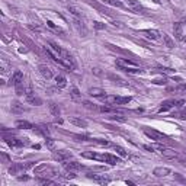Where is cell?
<instances>
[{
	"mask_svg": "<svg viewBox=\"0 0 186 186\" xmlns=\"http://www.w3.org/2000/svg\"><path fill=\"white\" fill-rule=\"evenodd\" d=\"M144 134H146L148 138L154 140V141H157V143H161V141H166L167 137L164 134L159 133V131H156V129H144Z\"/></svg>",
	"mask_w": 186,
	"mask_h": 186,
	"instance_id": "obj_1",
	"label": "cell"
},
{
	"mask_svg": "<svg viewBox=\"0 0 186 186\" xmlns=\"http://www.w3.org/2000/svg\"><path fill=\"white\" fill-rule=\"evenodd\" d=\"M131 96H112V98H106V100L112 105H126L131 102Z\"/></svg>",
	"mask_w": 186,
	"mask_h": 186,
	"instance_id": "obj_2",
	"label": "cell"
},
{
	"mask_svg": "<svg viewBox=\"0 0 186 186\" xmlns=\"http://www.w3.org/2000/svg\"><path fill=\"white\" fill-rule=\"evenodd\" d=\"M126 6L135 13H144V7L141 6L137 0H126Z\"/></svg>",
	"mask_w": 186,
	"mask_h": 186,
	"instance_id": "obj_3",
	"label": "cell"
},
{
	"mask_svg": "<svg viewBox=\"0 0 186 186\" xmlns=\"http://www.w3.org/2000/svg\"><path fill=\"white\" fill-rule=\"evenodd\" d=\"M63 164H64V169H66L67 172H77V170H81L83 166L80 164V163H76V161H63Z\"/></svg>",
	"mask_w": 186,
	"mask_h": 186,
	"instance_id": "obj_4",
	"label": "cell"
},
{
	"mask_svg": "<svg viewBox=\"0 0 186 186\" xmlns=\"http://www.w3.org/2000/svg\"><path fill=\"white\" fill-rule=\"evenodd\" d=\"M12 84L13 86H20V84H23V73L19 71V70H16L12 76Z\"/></svg>",
	"mask_w": 186,
	"mask_h": 186,
	"instance_id": "obj_5",
	"label": "cell"
},
{
	"mask_svg": "<svg viewBox=\"0 0 186 186\" xmlns=\"http://www.w3.org/2000/svg\"><path fill=\"white\" fill-rule=\"evenodd\" d=\"M176 106V100H173V99H169V100H164L163 103H161V106H160L159 109V112H167V111H170L172 108Z\"/></svg>",
	"mask_w": 186,
	"mask_h": 186,
	"instance_id": "obj_6",
	"label": "cell"
},
{
	"mask_svg": "<svg viewBox=\"0 0 186 186\" xmlns=\"http://www.w3.org/2000/svg\"><path fill=\"white\" fill-rule=\"evenodd\" d=\"M116 66L121 67L122 70H126V68H129V67H137V63H134L131 60H124V58H121V60H116Z\"/></svg>",
	"mask_w": 186,
	"mask_h": 186,
	"instance_id": "obj_7",
	"label": "cell"
},
{
	"mask_svg": "<svg viewBox=\"0 0 186 186\" xmlns=\"http://www.w3.org/2000/svg\"><path fill=\"white\" fill-rule=\"evenodd\" d=\"M103 161L108 163V164H111V166H115V164H119L121 163V159H118L113 154H103Z\"/></svg>",
	"mask_w": 186,
	"mask_h": 186,
	"instance_id": "obj_8",
	"label": "cell"
},
{
	"mask_svg": "<svg viewBox=\"0 0 186 186\" xmlns=\"http://www.w3.org/2000/svg\"><path fill=\"white\" fill-rule=\"evenodd\" d=\"M38 71H40V74L44 77V79H51L53 77V71L50 70V67H46V66H44V64H41L40 67H38Z\"/></svg>",
	"mask_w": 186,
	"mask_h": 186,
	"instance_id": "obj_9",
	"label": "cell"
},
{
	"mask_svg": "<svg viewBox=\"0 0 186 186\" xmlns=\"http://www.w3.org/2000/svg\"><path fill=\"white\" fill-rule=\"evenodd\" d=\"M87 177H89V179H93L95 182H98V183H100V185H108V183L111 182L108 177L102 176V174H87Z\"/></svg>",
	"mask_w": 186,
	"mask_h": 186,
	"instance_id": "obj_10",
	"label": "cell"
},
{
	"mask_svg": "<svg viewBox=\"0 0 186 186\" xmlns=\"http://www.w3.org/2000/svg\"><path fill=\"white\" fill-rule=\"evenodd\" d=\"M70 157H71V153L67 151V150L58 151V153H55V156H54V159L58 160V161H67V160H70Z\"/></svg>",
	"mask_w": 186,
	"mask_h": 186,
	"instance_id": "obj_11",
	"label": "cell"
},
{
	"mask_svg": "<svg viewBox=\"0 0 186 186\" xmlns=\"http://www.w3.org/2000/svg\"><path fill=\"white\" fill-rule=\"evenodd\" d=\"M89 95L95 96V98H105L106 92L103 89H100V87H92V89H89Z\"/></svg>",
	"mask_w": 186,
	"mask_h": 186,
	"instance_id": "obj_12",
	"label": "cell"
},
{
	"mask_svg": "<svg viewBox=\"0 0 186 186\" xmlns=\"http://www.w3.org/2000/svg\"><path fill=\"white\" fill-rule=\"evenodd\" d=\"M153 173L157 176V177H164V176H167V174H170L172 170H170L169 167H156Z\"/></svg>",
	"mask_w": 186,
	"mask_h": 186,
	"instance_id": "obj_13",
	"label": "cell"
},
{
	"mask_svg": "<svg viewBox=\"0 0 186 186\" xmlns=\"http://www.w3.org/2000/svg\"><path fill=\"white\" fill-rule=\"evenodd\" d=\"M70 124L79 126V128H86V126H87V121L81 119V118H77V116H73V118H70Z\"/></svg>",
	"mask_w": 186,
	"mask_h": 186,
	"instance_id": "obj_14",
	"label": "cell"
},
{
	"mask_svg": "<svg viewBox=\"0 0 186 186\" xmlns=\"http://www.w3.org/2000/svg\"><path fill=\"white\" fill-rule=\"evenodd\" d=\"M84 159H92V160H98V161H103V154H98V153H90V151H86V153L81 154Z\"/></svg>",
	"mask_w": 186,
	"mask_h": 186,
	"instance_id": "obj_15",
	"label": "cell"
},
{
	"mask_svg": "<svg viewBox=\"0 0 186 186\" xmlns=\"http://www.w3.org/2000/svg\"><path fill=\"white\" fill-rule=\"evenodd\" d=\"M6 143L10 147H22V146H25V144H26V141H23V140H19V138H7Z\"/></svg>",
	"mask_w": 186,
	"mask_h": 186,
	"instance_id": "obj_16",
	"label": "cell"
},
{
	"mask_svg": "<svg viewBox=\"0 0 186 186\" xmlns=\"http://www.w3.org/2000/svg\"><path fill=\"white\" fill-rule=\"evenodd\" d=\"M16 126L20 128V129H33V125L29 122V121H25V119H19L16 121Z\"/></svg>",
	"mask_w": 186,
	"mask_h": 186,
	"instance_id": "obj_17",
	"label": "cell"
},
{
	"mask_svg": "<svg viewBox=\"0 0 186 186\" xmlns=\"http://www.w3.org/2000/svg\"><path fill=\"white\" fill-rule=\"evenodd\" d=\"M31 166H32L31 163H28V164H15V166H12L10 169H9V172L18 173V172H20V170H26V169H29Z\"/></svg>",
	"mask_w": 186,
	"mask_h": 186,
	"instance_id": "obj_18",
	"label": "cell"
},
{
	"mask_svg": "<svg viewBox=\"0 0 186 186\" xmlns=\"http://www.w3.org/2000/svg\"><path fill=\"white\" fill-rule=\"evenodd\" d=\"M160 153L163 154L164 157H167V159H176V157H177V153H176L174 150H172V148H167V147L163 151H160Z\"/></svg>",
	"mask_w": 186,
	"mask_h": 186,
	"instance_id": "obj_19",
	"label": "cell"
},
{
	"mask_svg": "<svg viewBox=\"0 0 186 186\" xmlns=\"http://www.w3.org/2000/svg\"><path fill=\"white\" fill-rule=\"evenodd\" d=\"M55 84H57V87L63 89V87H66V86H67V79L64 77V76L58 74V76L55 77Z\"/></svg>",
	"mask_w": 186,
	"mask_h": 186,
	"instance_id": "obj_20",
	"label": "cell"
},
{
	"mask_svg": "<svg viewBox=\"0 0 186 186\" xmlns=\"http://www.w3.org/2000/svg\"><path fill=\"white\" fill-rule=\"evenodd\" d=\"M33 129H35L36 133L42 134L44 137H46V135L50 134V129H48V126H46V125H42V124H41V125H36V126H33Z\"/></svg>",
	"mask_w": 186,
	"mask_h": 186,
	"instance_id": "obj_21",
	"label": "cell"
},
{
	"mask_svg": "<svg viewBox=\"0 0 186 186\" xmlns=\"http://www.w3.org/2000/svg\"><path fill=\"white\" fill-rule=\"evenodd\" d=\"M161 38H163V42H164V45H166L167 48H173V46H174V41H173L169 35H166V33H161Z\"/></svg>",
	"mask_w": 186,
	"mask_h": 186,
	"instance_id": "obj_22",
	"label": "cell"
},
{
	"mask_svg": "<svg viewBox=\"0 0 186 186\" xmlns=\"http://www.w3.org/2000/svg\"><path fill=\"white\" fill-rule=\"evenodd\" d=\"M144 32H146L147 36L151 38V40H159L160 35H161V33H160L159 31H156V29H147V31H144Z\"/></svg>",
	"mask_w": 186,
	"mask_h": 186,
	"instance_id": "obj_23",
	"label": "cell"
},
{
	"mask_svg": "<svg viewBox=\"0 0 186 186\" xmlns=\"http://www.w3.org/2000/svg\"><path fill=\"white\" fill-rule=\"evenodd\" d=\"M68 12L71 15H74L76 18H81V10H80L79 7H76V6H68Z\"/></svg>",
	"mask_w": 186,
	"mask_h": 186,
	"instance_id": "obj_24",
	"label": "cell"
},
{
	"mask_svg": "<svg viewBox=\"0 0 186 186\" xmlns=\"http://www.w3.org/2000/svg\"><path fill=\"white\" fill-rule=\"evenodd\" d=\"M103 3L106 5H111V6H115V7H124V5L121 3L119 0H102Z\"/></svg>",
	"mask_w": 186,
	"mask_h": 186,
	"instance_id": "obj_25",
	"label": "cell"
},
{
	"mask_svg": "<svg viewBox=\"0 0 186 186\" xmlns=\"http://www.w3.org/2000/svg\"><path fill=\"white\" fill-rule=\"evenodd\" d=\"M113 150L116 151V154H119L121 157H126V154H128L125 148H124V147H121V146H115L113 147Z\"/></svg>",
	"mask_w": 186,
	"mask_h": 186,
	"instance_id": "obj_26",
	"label": "cell"
},
{
	"mask_svg": "<svg viewBox=\"0 0 186 186\" xmlns=\"http://www.w3.org/2000/svg\"><path fill=\"white\" fill-rule=\"evenodd\" d=\"M70 96H71L73 99H80L81 93L79 92V89H77V87H71V89H70Z\"/></svg>",
	"mask_w": 186,
	"mask_h": 186,
	"instance_id": "obj_27",
	"label": "cell"
},
{
	"mask_svg": "<svg viewBox=\"0 0 186 186\" xmlns=\"http://www.w3.org/2000/svg\"><path fill=\"white\" fill-rule=\"evenodd\" d=\"M48 45L51 46V50H53V51H55V53L58 54V55H61V51H63V48H60V45H57V44H55V42H53V41H50V42H48Z\"/></svg>",
	"mask_w": 186,
	"mask_h": 186,
	"instance_id": "obj_28",
	"label": "cell"
},
{
	"mask_svg": "<svg viewBox=\"0 0 186 186\" xmlns=\"http://www.w3.org/2000/svg\"><path fill=\"white\" fill-rule=\"evenodd\" d=\"M50 111H51V112H53V115H55V116H58V115H60L58 105H55L54 102H51V103H50Z\"/></svg>",
	"mask_w": 186,
	"mask_h": 186,
	"instance_id": "obj_29",
	"label": "cell"
},
{
	"mask_svg": "<svg viewBox=\"0 0 186 186\" xmlns=\"http://www.w3.org/2000/svg\"><path fill=\"white\" fill-rule=\"evenodd\" d=\"M96 144H99V146H105V147H108V146H111V143L109 141H106V140H100V138H96V140H93Z\"/></svg>",
	"mask_w": 186,
	"mask_h": 186,
	"instance_id": "obj_30",
	"label": "cell"
},
{
	"mask_svg": "<svg viewBox=\"0 0 186 186\" xmlns=\"http://www.w3.org/2000/svg\"><path fill=\"white\" fill-rule=\"evenodd\" d=\"M169 90H176V92H186V83H182V84H179L177 87H172V89H169Z\"/></svg>",
	"mask_w": 186,
	"mask_h": 186,
	"instance_id": "obj_31",
	"label": "cell"
},
{
	"mask_svg": "<svg viewBox=\"0 0 186 186\" xmlns=\"http://www.w3.org/2000/svg\"><path fill=\"white\" fill-rule=\"evenodd\" d=\"M173 29H174V32H176V36H177V38H180V35H182V28H180V23H174Z\"/></svg>",
	"mask_w": 186,
	"mask_h": 186,
	"instance_id": "obj_32",
	"label": "cell"
},
{
	"mask_svg": "<svg viewBox=\"0 0 186 186\" xmlns=\"http://www.w3.org/2000/svg\"><path fill=\"white\" fill-rule=\"evenodd\" d=\"M99 109L102 112H116V109H113V108H111V106H100Z\"/></svg>",
	"mask_w": 186,
	"mask_h": 186,
	"instance_id": "obj_33",
	"label": "cell"
},
{
	"mask_svg": "<svg viewBox=\"0 0 186 186\" xmlns=\"http://www.w3.org/2000/svg\"><path fill=\"white\" fill-rule=\"evenodd\" d=\"M38 182L42 183V185H54V182L53 180H50V179H40Z\"/></svg>",
	"mask_w": 186,
	"mask_h": 186,
	"instance_id": "obj_34",
	"label": "cell"
},
{
	"mask_svg": "<svg viewBox=\"0 0 186 186\" xmlns=\"http://www.w3.org/2000/svg\"><path fill=\"white\" fill-rule=\"evenodd\" d=\"M84 106L87 108V109H98V106H95V105H93V103H90V102H84Z\"/></svg>",
	"mask_w": 186,
	"mask_h": 186,
	"instance_id": "obj_35",
	"label": "cell"
},
{
	"mask_svg": "<svg viewBox=\"0 0 186 186\" xmlns=\"http://www.w3.org/2000/svg\"><path fill=\"white\" fill-rule=\"evenodd\" d=\"M46 25H48V26H50V28H53V29H57V31H61L60 28H57V26H55V25H54V23H53V22H51V20H46Z\"/></svg>",
	"mask_w": 186,
	"mask_h": 186,
	"instance_id": "obj_36",
	"label": "cell"
},
{
	"mask_svg": "<svg viewBox=\"0 0 186 186\" xmlns=\"http://www.w3.org/2000/svg\"><path fill=\"white\" fill-rule=\"evenodd\" d=\"M112 121H119V122H125V118H121V116H113V118H111Z\"/></svg>",
	"mask_w": 186,
	"mask_h": 186,
	"instance_id": "obj_37",
	"label": "cell"
},
{
	"mask_svg": "<svg viewBox=\"0 0 186 186\" xmlns=\"http://www.w3.org/2000/svg\"><path fill=\"white\" fill-rule=\"evenodd\" d=\"M95 26L98 28V29H103V28H105V25H102L100 22H95Z\"/></svg>",
	"mask_w": 186,
	"mask_h": 186,
	"instance_id": "obj_38",
	"label": "cell"
},
{
	"mask_svg": "<svg viewBox=\"0 0 186 186\" xmlns=\"http://www.w3.org/2000/svg\"><path fill=\"white\" fill-rule=\"evenodd\" d=\"M153 83H156V84H161V83H164V79H156Z\"/></svg>",
	"mask_w": 186,
	"mask_h": 186,
	"instance_id": "obj_39",
	"label": "cell"
}]
</instances>
